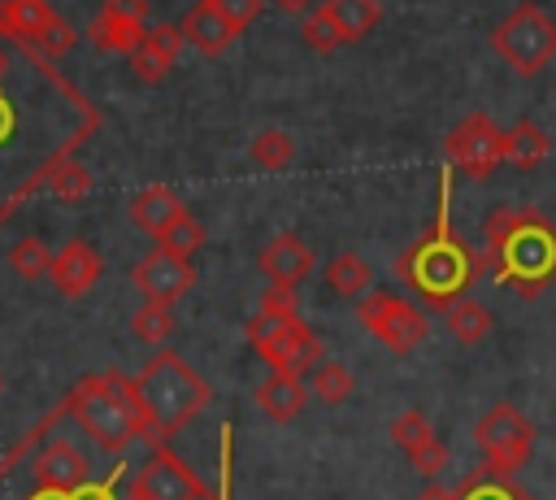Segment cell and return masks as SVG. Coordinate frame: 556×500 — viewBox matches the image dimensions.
Listing matches in <instances>:
<instances>
[{
  "label": "cell",
  "instance_id": "obj_16",
  "mask_svg": "<svg viewBox=\"0 0 556 500\" xmlns=\"http://www.w3.org/2000/svg\"><path fill=\"white\" fill-rule=\"evenodd\" d=\"M182 43H187V39H182L178 26H169V22L148 26L143 39H139V48L130 52V70H135V78H139V83H165L169 70L178 65Z\"/></svg>",
  "mask_w": 556,
  "mask_h": 500
},
{
  "label": "cell",
  "instance_id": "obj_30",
  "mask_svg": "<svg viewBox=\"0 0 556 500\" xmlns=\"http://www.w3.org/2000/svg\"><path fill=\"white\" fill-rule=\"evenodd\" d=\"M456 496H460V500H534L526 487H517L513 478H504V474H491V470L473 474L465 487H456Z\"/></svg>",
  "mask_w": 556,
  "mask_h": 500
},
{
  "label": "cell",
  "instance_id": "obj_10",
  "mask_svg": "<svg viewBox=\"0 0 556 500\" xmlns=\"http://www.w3.org/2000/svg\"><path fill=\"white\" fill-rule=\"evenodd\" d=\"M130 500H208V487L174 448L156 443L130 478Z\"/></svg>",
  "mask_w": 556,
  "mask_h": 500
},
{
  "label": "cell",
  "instance_id": "obj_31",
  "mask_svg": "<svg viewBox=\"0 0 556 500\" xmlns=\"http://www.w3.org/2000/svg\"><path fill=\"white\" fill-rule=\"evenodd\" d=\"M204 239H208V235H204V226H200L191 213L174 217V222L156 235V243H161V248H169V252H178V257H195V252L204 248Z\"/></svg>",
  "mask_w": 556,
  "mask_h": 500
},
{
  "label": "cell",
  "instance_id": "obj_33",
  "mask_svg": "<svg viewBox=\"0 0 556 500\" xmlns=\"http://www.w3.org/2000/svg\"><path fill=\"white\" fill-rule=\"evenodd\" d=\"M48 183H52V191L61 196V200H83L87 191H91V174L78 165V161H52L48 165Z\"/></svg>",
  "mask_w": 556,
  "mask_h": 500
},
{
  "label": "cell",
  "instance_id": "obj_22",
  "mask_svg": "<svg viewBox=\"0 0 556 500\" xmlns=\"http://www.w3.org/2000/svg\"><path fill=\"white\" fill-rule=\"evenodd\" d=\"M552 152V139L539 130V122L530 117H517L508 130H504V161L521 165V170H534L539 161H547Z\"/></svg>",
  "mask_w": 556,
  "mask_h": 500
},
{
  "label": "cell",
  "instance_id": "obj_35",
  "mask_svg": "<svg viewBox=\"0 0 556 500\" xmlns=\"http://www.w3.org/2000/svg\"><path fill=\"white\" fill-rule=\"evenodd\" d=\"M70 500H117V496H113L109 483H78V487L70 491Z\"/></svg>",
  "mask_w": 556,
  "mask_h": 500
},
{
  "label": "cell",
  "instance_id": "obj_3",
  "mask_svg": "<svg viewBox=\"0 0 556 500\" xmlns=\"http://www.w3.org/2000/svg\"><path fill=\"white\" fill-rule=\"evenodd\" d=\"M130 387H135L139 409L148 417V439L152 443L165 439V435H174L178 426H187L213 400L208 378L191 361H182L174 348H165V343L139 365V374L130 378Z\"/></svg>",
  "mask_w": 556,
  "mask_h": 500
},
{
  "label": "cell",
  "instance_id": "obj_7",
  "mask_svg": "<svg viewBox=\"0 0 556 500\" xmlns=\"http://www.w3.org/2000/svg\"><path fill=\"white\" fill-rule=\"evenodd\" d=\"M443 157L452 170L486 183L504 165V126H495V117H486V113H469L447 130Z\"/></svg>",
  "mask_w": 556,
  "mask_h": 500
},
{
  "label": "cell",
  "instance_id": "obj_27",
  "mask_svg": "<svg viewBox=\"0 0 556 500\" xmlns=\"http://www.w3.org/2000/svg\"><path fill=\"white\" fill-rule=\"evenodd\" d=\"M352 387H356V378H352V370L343 365V361H317L313 365V374H308V391L321 400V404H343L348 396H352Z\"/></svg>",
  "mask_w": 556,
  "mask_h": 500
},
{
  "label": "cell",
  "instance_id": "obj_2",
  "mask_svg": "<svg viewBox=\"0 0 556 500\" xmlns=\"http://www.w3.org/2000/svg\"><path fill=\"white\" fill-rule=\"evenodd\" d=\"M395 274L434 309H447L452 300H460L469 283L482 274V261H473V252L460 243V235L447 222V178H443V209L434 230H426L408 252L395 257Z\"/></svg>",
  "mask_w": 556,
  "mask_h": 500
},
{
  "label": "cell",
  "instance_id": "obj_4",
  "mask_svg": "<svg viewBox=\"0 0 556 500\" xmlns=\"http://www.w3.org/2000/svg\"><path fill=\"white\" fill-rule=\"evenodd\" d=\"M65 409L74 413L83 435L91 443H100L104 452H126L135 439H148V417L139 409L130 378H122V374H87L70 391Z\"/></svg>",
  "mask_w": 556,
  "mask_h": 500
},
{
  "label": "cell",
  "instance_id": "obj_42",
  "mask_svg": "<svg viewBox=\"0 0 556 500\" xmlns=\"http://www.w3.org/2000/svg\"><path fill=\"white\" fill-rule=\"evenodd\" d=\"M0 391H4V378H0Z\"/></svg>",
  "mask_w": 556,
  "mask_h": 500
},
{
  "label": "cell",
  "instance_id": "obj_19",
  "mask_svg": "<svg viewBox=\"0 0 556 500\" xmlns=\"http://www.w3.org/2000/svg\"><path fill=\"white\" fill-rule=\"evenodd\" d=\"M308 378L300 374H269L261 387H256V409L269 417V422H295L304 409H308Z\"/></svg>",
  "mask_w": 556,
  "mask_h": 500
},
{
  "label": "cell",
  "instance_id": "obj_40",
  "mask_svg": "<svg viewBox=\"0 0 556 500\" xmlns=\"http://www.w3.org/2000/svg\"><path fill=\"white\" fill-rule=\"evenodd\" d=\"M274 4H278V9H287V13H304L313 0H274Z\"/></svg>",
  "mask_w": 556,
  "mask_h": 500
},
{
  "label": "cell",
  "instance_id": "obj_11",
  "mask_svg": "<svg viewBox=\"0 0 556 500\" xmlns=\"http://www.w3.org/2000/svg\"><path fill=\"white\" fill-rule=\"evenodd\" d=\"M130 283H135V291H139L143 300L174 304V300H182V296L195 287V265H191V257H178V252L152 243V248L135 261Z\"/></svg>",
  "mask_w": 556,
  "mask_h": 500
},
{
  "label": "cell",
  "instance_id": "obj_8",
  "mask_svg": "<svg viewBox=\"0 0 556 500\" xmlns=\"http://www.w3.org/2000/svg\"><path fill=\"white\" fill-rule=\"evenodd\" d=\"M0 35L22 48L52 52V57L70 52L78 39L70 30V22L48 9V0H0Z\"/></svg>",
  "mask_w": 556,
  "mask_h": 500
},
{
  "label": "cell",
  "instance_id": "obj_34",
  "mask_svg": "<svg viewBox=\"0 0 556 500\" xmlns=\"http://www.w3.org/2000/svg\"><path fill=\"white\" fill-rule=\"evenodd\" d=\"M239 30H248L252 22H256V13H261V0H213Z\"/></svg>",
  "mask_w": 556,
  "mask_h": 500
},
{
  "label": "cell",
  "instance_id": "obj_15",
  "mask_svg": "<svg viewBox=\"0 0 556 500\" xmlns=\"http://www.w3.org/2000/svg\"><path fill=\"white\" fill-rule=\"evenodd\" d=\"M313 265H317L313 248H308L300 235H291V230L274 235V239L261 248V274L269 278V287H291V291H295V287L313 274Z\"/></svg>",
  "mask_w": 556,
  "mask_h": 500
},
{
  "label": "cell",
  "instance_id": "obj_41",
  "mask_svg": "<svg viewBox=\"0 0 556 500\" xmlns=\"http://www.w3.org/2000/svg\"><path fill=\"white\" fill-rule=\"evenodd\" d=\"M4 70H9V52L0 48V78H4Z\"/></svg>",
  "mask_w": 556,
  "mask_h": 500
},
{
  "label": "cell",
  "instance_id": "obj_17",
  "mask_svg": "<svg viewBox=\"0 0 556 500\" xmlns=\"http://www.w3.org/2000/svg\"><path fill=\"white\" fill-rule=\"evenodd\" d=\"M178 30H182V39L191 43V48H200L204 57H217V52H226L243 30L213 4V0H195L182 17H178Z\"/></svg>",
  "mask_w": 556,
  "mask_h": 500
},
{
  "label": "cell",
  "instance_id": "obj_32",
  "mask_svg": "<svg viewBox=\"0 0 556 500\" xmlns=\"http://www.w3.org/2000/svg\"><path fill=\"white\" fill-rule=\"evenodd\" d=\"M300 39H304L313 52H334V48H343V35H339V26H334V17H330L326 4H317V9L300 22Z\"/></svg>",
  "mask_w": 556,
  "mask_h": 500
},
{
  "label": "cell",
  "instance_id": "obj_24",
  "mask_svg": "<svg viewBox=\"0 0 556 500\" xmlns=\"http://www.w3.org/2000/svg\"><path fill=\"white\" fill-rule=\"evenodd\" d=\"M343 35V43H361L378 22H382V4L378 0H321Z\"/></svg>",
  "mask_w": 556,
  "mask_h": 500
},
{
  "label": "cell",
  "instance_id": "obj_37",
  "mask_svg": "<svg viewBox=\"0 0 556 500\" xmlns=\"http://www.w3.org/2000/svg\"><path fill=\"white\" fill-rule=\"evenodd\" d=\"M104 4L126 13V17H148V0H104Z\"/></svg>",
  "mask_w": 556,
  "mask_h": 500
},
{
  "label": "cell",
  "instance_id": "obj_14",
  "mask_svg": "<svg viewBox=\"0 0 556 500\" xmlns=\"http://www.w3.org/2000/svg\"><path fill=\"white\" fill-rule=\"evenodd\" d=\"M100 274H104V257H100L87 239H70V243L52 257V270H48L52 287H56L65 300L87 296V291L100 283Z\"/></svg>",
  "mask_w": 556,
  "mask_h": 500
},
{
  "label": "cell",
  "instance_id": "obj_28",
  "mask_svg": "<svg viewBox=\"0 0 556 500\" xmlns=\"http://www.w3.org/2000/svg\"><path fill=\"white\" fill-rule=\"evenodd\" d=\"M9 270H13L17 278H26V283L48 278V270H52V252H48V243H43L39 235H22V239L9 248Z\"/></svg>",
  "mask_w": 556,
  "mask_h": 500
},
{
  "label": "cell",
  "instance_id": "obj_6",
  "mask_svg": "<svg viewBox=\"0 0 556 500\" xmlns=\"http://www.w3.org/2000/svg\"><path fill=\"white\" fill-rule=\"evenodd\" d=\"M473 443L482 448L491 474L513 478L530 457H534V422L517 409V404H491L478 422H473Z\"/></svg>",
  "mask_w": 556,
  "mask_h": 500
},
{
  "label": "cell",
  "instance_id": "obj_36",
  "mask_svg": "<svg viewBox=\"0 0 556 500\" xmlns=\"http://www.w3.org/2000/svg\"><path fill=\"white\" fill-rule=\"evenodd\" d=\"M13 126H17V109H13V100L0 91V143H9Z\"/></svg>",
  "mask_w": 556,
  "mask_h": 500
},
{
  "label": "cell",
  "instance_id": "obj_5",
  "mask_svg": "<svg viewBox=\"0 0 556 500\" xmlns=\"http://www.w3.org/2000/svg\"><path fill=\"white\" fill-rule=\"evenodd\" d=\"M491 48L495 57L521 74V78H534L539 70H547L556 61V17L539 4H517L504 22H495L491 30Z\"/></svg>",
  "mask_w": 556,
  "mask_h": 500
},
{
  "label": "cell",
  "instance_id": "obj_23",
  "mask_svg": "<svg viewBox=\"0 0 556 500\" xmlns=\"http://www.w3.org/2000/svg\"><path fill=\"white\" fill-rule=\"evenodd\" d=\"M326 291H334V296H343V300H361L365 291H369V278H374V270H369V261L361 257V252H339L330 265H326Z\"/></svg>",
  "mask_w": 556,
  "mask_h": 500
},
{
  "label": "cell",
  "instance_id": "obj_25",
  "mask_svg": "<svg viewBox=\"0 0 556 500\" xmlns=\"http://www.w3.org/2000/svg\"><path fill=\"white\" fill-rule=\"evenodd\" d=\"M248 161L256 170H265V174H278V170H287L295 161V139L287 130H278V126H261L252 135V143H248Z\"/></svg>",
  "mask_w": 556,
  "mask_h": 500
},
{
  "label": "cell",
  "instance_id": "obj_21",
  "mask_svg": "<svg viewBox=\"0 0 556 500\" xmlns=\"http://www.w3.org/2000/svg\"><path fill=\"white\" fill-rule=\"evenodd\" d=\"M126 209H130V222H135L139 230H148L152 239H156L174 217H182V213H187V209H182V200H178L169 187H161V183H152V187L135 191Z\"/></svg>",
  "mask_w": 556,
  "mask_h": 500
},
{
  "label": "cell",
  "instance_id": "obj_29",
  "mask_svg": "<svg viewBox=\"0 0 556 500\" xmlns=\"http://www.w3.org/2000/svg\"><path fill=\"white\" fill-rule=\"evenodd\" d=\"M130 335L139 343H169L174 335V304H156V300H143V309H135L130 317Z\"/></svg>",
  "mask_w": 556,
  "mask_h": 500
},
{
  "label": "cell",
  "instance_id": "obj_13",
  "mask_svg": "<svg viewBox=\"0 0 556 500\" xmlns=\"http://www.w3.org/2000/svg\"><path fill=\"white\" fill-rule=\"evenodd\" d=\"M256 357H261L269 370H278V374H300V378H308L313 365L321 361V339H317V330H313L304 317H295V322H287Z\"/></svg>",
  "mask_w": 556,
  "mask_h": 500
},
{
  "label": "cell",
  "instance_id": "obj_39",
  "mask_svg": "<svg viewBox=\"0 0 556 500\" xmlns=\"http://www.w3.org/2000/svg\"><path fill=\"white\" fill-rule=\"evenodd\" d=\"M26 500H70V491H61V487H43V483H39Z\"/></svg>",
  "mask_w": 556,
  "mask_h": 500
},
{
  "label": "cell",
  "instance_id": "obj_1",
  "mask_svg": "<svg viewBox=\"0 0 556 500\" xmlns=\"http://www.w3.org/2000/svg\"><path fill=\"white\" fill-rule=\"evenodd\" d=\"M482 270L517 296H539L556 283V226L539 209L500 204L482 226Z\"/></svg>",
  "mask_w": 556,
  "mask_h": 500
},
{
  "label": "cell",
  "instance_id": "obj_26",
  "mask_svg": "<svg viewBox=\"0 0 556 500\" xmlns=\"http://www.w3.org/2000/svg\"><path fill=\"white\" fill-rule=\"evenodd\" d=\"M491 309L486 304H478V300H469V296H460V300H452L447 304V330H452V339L456 343H465V348H473V343H482L486 335H491Z\"/></svg>",
  "mask_w": 556,
  "mask_h": 500
},
{
  "label": "cell",
  "instance_id": "obj_9",
  "mask_svg": "<svg viewBox=\"0 0 556 500\" xmlns=\"http://www.w3.org/2000/svg\"><path fill=\"white\" fill-rule=\"evenodd\" d=\"M356 322L369 330V335H378L391 352H413L417 343H426V317H421V309H413L408 300H400V296H391V291H365L361 300H356Z\"/></svg>",
  "mask_w": 556,
  "mask_h": 500
},
{
  "label": "cell",
  "instance_id": "obj_18",
  "mask_svg": "<svg viewBox=\"0 0 556 500\" xmlns=\"http://www.w3.org/2000/svg\"><path fill=\"white\" fill-rule=\"evenodd\" d=\"M30 474H35V483H43V487L74 491L78 483H87V457H83L70 439H48V443L35 452Z\"/></svg>",
  "mask_w": 556,
  "mask_h": 500
},
{
  "label": "cell",
  "instance_id": "obj_20",
  "mask_svg": "<svg viewBox=\"0 0 556 500\" xmlns=\"http://www.w3.org/2000/svg\"><path fill=\"white\" fill-rule=\"evenodd\" d=\"M143 17H126V13H117V9H100L96 17H91V26H87V39L100 48V52H117V57H130L135 48H139V39H143Z\"/></svg>",
  "mask_w": 556,
  "mask_h": 500
},
{
  "label": "cell",
  "instance_id": "obj_38",
  "mask_svg": "<svg viewBox=\"0 0 556 500\" xmlns=\"http://www.w3.org/2000/svg\"><path fill=\"white\" fill-rule=\"evenodd\" d=\"M413 500H460V496H456L452 487H439V483H430V487H421Z\"/></svg>",
  "mask_w": 556,
  "mask_h": 500
},
{
  "label": "cell",
  "instance_id": "obj_12",
  "mask_svg": "<svg viewBox=\"0 0 556 500\" xmlns=\"http://www.w3.org/2000/svg\"><path fill=\"white\" fill-rule=\"evenodd\" d=\"M391 443L413 461V470L417 474H426V478H439L443 470H447V443L434 435V426L426 422V413L421 409H404V413H395L391 417Z\"/></svg>",
  "mask_w": 556,
  "mask_h": 500
}]
</instances>
